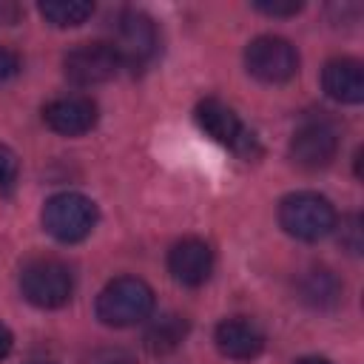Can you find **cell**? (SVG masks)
Masks as SVG:
<instances>
[{"mask_svg":"<svg viewBox=\"0 0 364 364\" xmlns=\"http://www.w3.org/2000/svg\"><path fill=\"white\" fill-rule=\"evenodd\" d=\"M97 225V205L74 191L54 193L43 205V228L57 242H80Z\"/></svg>","mask_w":364,"mask_h":364,"instance_id":"4","label":"cell"},{"mask_svg":"<svg viewBox=\"0 0 364 364\" xmlns=\"http://www.w3.org/2000/svg\"><path fill=\"white\" fill-rule=\"evenodd\" d=\"M91 364H131V358L122 353V350H108V353H97L91 355Z\"/></svg>","mask_w":364,"mask_h":364,"instance_id":"21","label":"cell"},{"mask_svg":"<svg viewBox=\"0 0 364 364\" xmlns=\"http://www.w3.org/2000/svg\"><path fill=\"white\" fill-rule=\"evenodd\" d=\"M20 74V57L11 51V48H3L0 46V82L11 80Z\"/></svg>","mask_w":364,"mask_h":364,"instance_id":"20","label":"cell"},{"mask_svg":"<svg viewBox=\"0 0 364 364\" xmlns=\"http://www.w3.org/2000/svg\"><path fill=\"white\" fill-rule=\"evenodd\" d=\"M154 290L136 276H119L108 282L97 296V318L108 327H131L151 316Z\"/></svg>","mask_w":364,"mask_h":364,"instance_id":"1","label":"cell"},{"mask_svg":"<svg viewBox=\"0 0 364 364\" xmlns=\"http://www.w3.org/2000/svg\"><path fill=\"white\" fill-rule=\"evenodd\" d=\"M28 364H54V361H28Z\"/></svg>","mask_w":364,"mask_h":364,"instance_id":"25","label":"cell"},{"mask_svg":"<svg viewBox=\"0 0 364 364\" xmlns=\"http://www.w3.org/2000/svg\"><path fill=\"white\" fill-rule=\"evenodd\" d=\"M296 364H333L330 358H318V355H307V358H299Z\"/></svg>","mask_w":364,"mask_h":364,"instance_id":"24","label":"cell"},{"mask_svg":"<svg viewBox=\"0 0 364 364\" xmlns=\"http://www.w3.org/2000/svg\"><path fill=\"white\" fill-rule=\"evenodd\" d=\"M262 14H270V17H290V14H296V11H301V3H267V0H259V3H253Z\"/></svg>","mask_w":364,"mask_h":364,"instance_id":"19","label":"cell"},{"mask_svg":"<svg viewBox=\"0 0 364 364\" xmlns=\"http://www.w3.org/2000/svg\"><path fill=\"white\" fill-rule=\"evenodd\" d=\"M336 151H338L336 128L321 119L304 122L301 128H296V134L290 139V159L304 171L327 168L336 159Z\"/></svg>","mask_w":364,"mask_h":364,"instance_id":"9","label":"cell"},{"mask_svg":"<svg viewBox=\"0 0 364 364\" xmlns=\"http://www.w3.org/2000/svg\"><path fill=\"white\" fill-rule=\"evenodd\" d=\"M20 290L26 296V301H31L34 307L54 310V307H63L71 299L74 276H71L68 264H63L60 259L40 256V259H31V262L23 264Z\"/></svg>","mask_w":364,"mask_h":364,"instance_id":"3","label":"cell"},{"mask_svg":"<svg viewBox=\"0 0 364 364\" xmlns=\"http://www.w3.org/2000/svg\"><path fill=\"white\" fill-rule=\"evenodd\" d=\"M17 173H20V162H17V154L0 142V188L9 191L14 182H17Z\"/></svg>","mask_w":364,"mask_h":364,"instance_id":"17","label":"cell"},{"mask_svg":"<svg viewBox=\"0 0 364 364\" xmlns=\"http://www.w3.org/2000/svg\"><path fill=\"white\" fill-rule=\"evenodd\" d=\"M156 46H159L156 26H154V20L148 14H142V11H122L119 14L114 48H117L122 65L142 68L145 63L154 60Z\"/></svg>","mask_w":364,"mask_h":364,"instance_id":"8","label":"cell"},{"mask_svg":"<svg viewBox=\"0 0 364 364\" xmlns=\"http://www.w3.org/2000/svg\"><path fill=\"white\" fill-rule=\"evenodd\" d=\"M9 350H11V333H9V327L0 321V358H6Z\"/></svg>","mask_w":364,"mask_h":364,"instance_id":"22","label":"cell"},{"mask_svg":"<svg viewBox=\"0 0 364 364\" xmlns=\"http://www.w3.org/2000/svg\"><path fill=\"white\" fill-rule=\"evenodd\" d=\"M40 14H43V20H48L57 28H71V26L85 23L94 14V3H85V0H46V3H40Z\"/></svg>","mask_w":364,"mask_h":364,"instance_id":"16","label":"cell"},{"mask_svg":"<svg viewBox=\"0 0 364 364\" xmlns=\"http://www.w3.org/2000/svg\"><path fill=\"white\" fill-rule=\"evenodd\" d=\"M43 119L51 131L63 136H80L97 125V105L88 97L71 94V97H57L43 108Z\"/></svg>","mask_w":364,"mask_h":364,"instance_id":"11","label":"cell"},{"mask_svg":"<svg viewBox=\"0 0 364 364\" xmlns=\"http://www.w3.org/2000/svg\"><path fill=\"white\" fill-rule=\"evenodd\" d=\"M193 117H196V125H199L210 139H216V142L233 148L236 154L253 156V154L259 151L256 136L242 125L239 114H236L228 102H222V100H216V97H208V100H202V102L196 105Z\"/></svg>","mask_w":364,"mask_h":364,"instance_id":"6","label":"cell"},{"mask_svg":"<svg viewBox=\"0 0 364 364\" xmlns=\"http://www.w3.org/2000/svg\"><path fill=\"white\" fill-rule=\"evenodd\" d=\"M20 14L17 6H9V3H0V23H14Z\"/></svg>","mask_w":364,"mask_h":364,"instance_id":"23","label":"cell"},{"mask_svg":"<svg viewBox=\"0 0 364 364\" xmlns=\"http://www.w3.org/2000/svg\"><path fill=\"white\" fill-rule=\"evenodd\" d=\"M299 293H301V299H304L310 307L327 310V307H333V304L341 299V284H338V279H336L327 267H313V270H307V273L301 276Z\"/></svg>","mask_w":364,"mask_h":364,"instance_id":"14","label":"cell"},{"mask_svg":"<svg viewBox=\"0 0 364 364\" xmlns=\"http://www.w3.org/2000/svg\"><path fill=\"white\" fill-rule=\"evenodd\" d=\"M168 273L185 284V287H199L208 282V276L213 273V250L208 242L202 239H179L171 250H168Z\"/></svg>","mask_w":364,"mask_h":364,"instance_id":"10","label":"cell"},{"mask_svg":"<svg viewBox=\"0 0 364 364\" xmlns=\"http://www.w3.org/2000/svg\"><path fill=\"white\" fill-rule=\"evenodd\" d=\"M321 85L330 100L355 105L364 100V68L353 57H336L321 71Z\"/></svg>","mask_w":364,"mask_h":364,"instance_id":"13","label":"cell"},{"mask_svg":"<svg viewBox=\"0 0 364 364\" xmlns=\"http://www.w3.org/2000/svg\"><path fill=\"white\" fill-rule=\"evenodd\" d=\"M279 225L301 242H316L336 228V208L316 191H296L279 202Z\"/></svg>","mask_w":364,"mask_h":364,"instance_id":"2","label":"cell"},{"mask_svg":"<svg viewBox=\"0 0 364 364\" xmlns=\"http://www.w3.org/2000/svg\"><path fill=\"white\" fill-rule=\"evenodd\" d=\"M216 347L222 355L233 358V361H250L264 350V333L259 330L256 321L245 318V316H233L216 324Z\"/></svg>","mask_w":364,"mask_h":364,"instance_id":"12","label":"cell"},{"mask_svg":"<svg viewBox=\"0 0 364 364\" xmlns=\"http://www.w3.org/2000/svg\"><path fill=\"white\" fill-rule=\"evenodd\" d=\"M63 68L74 85H100L117 77V71L122 68V60L114 43L94 40V43H80L77 48H71L63 60Z\"/></svg>","mask_w":364,"mask_h":364,"instance_id":"7","label":"cell"},{"mask_svg":"<svg viewBox=\"0 0 364 364\" xmlns=\"http://www.w3.org/2000/svg\"><path fill=\"white\" fill-rule=\"evenodd\" d=\"M245 65L259 82L279 85V82H287L299 71V54L290 40L276 37V34H262L247 43Z\"/></svg>","mask_w":364,"mask_h":364,"instance_id":"5","label":"cell"},{"mask_svg":"<svg viewBox=\"0 0 364 364\" xmlns=\"http://www.w3.org/2000/svg\"><path fill=\"white\" fill-rule=\"evenodd\" d=\"M341 242L350 247V253H358L361 250V219L353 213V216H347L344 219V225H341Z\"/></svg>","mask_w":364,"mask_h":364,"instance_id":"18","label":"cell"},{"mask_svg":"<svg viewBox=\"0 0 364 364\" xmlns=\"http://www.w3.org/2000/svg\"><path fill=\"white\" fill-rule=\"evenodd\" d=\"M185 336H188V321H185V316L165 313V316H159V318L148 327V333H145V347H148L154 355H162V353L176 350Z\"/></svg>","mask_w":364,"mask_h":364,"instance_id":"15","label":"cell"}]
</instances>
